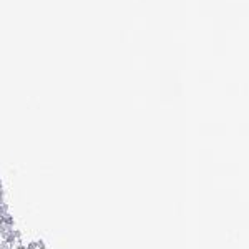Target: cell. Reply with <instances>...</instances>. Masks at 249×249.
I'll list each match as a JSON object with an SVG mask.
<instances>
[{
	"label": "cell",
	"instance_id": "1",
	"mask_svg": "<svg viewBox=\"0 0 249 249\" xmlns=\"http://www.w3.org/2000/svg\"><path fill=\"white\" fill-rule=\"evenodd\" d=\"M0 249H5V246H3V243L0 241Z\"/></svg>",
	"mask_w": 249,
	"mask_h": 249
}]
</instances>
